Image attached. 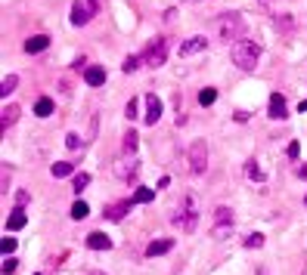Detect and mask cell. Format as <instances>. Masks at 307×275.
<instances>
[{
	"mask_svg": "<svg viewBox=\"0 0 307 275\" xmlns=\"http://www.w3.org/2000/svg\"><path fill=\"white\" fill-rule=\"evenodd\" d=\"M171 223H174L180 232H196V226H199V204H196V195H186L183 204H180V210L171 213Z\"/></svg>",
	"mask_w": 307,
	"mask_h": 275,
	"instance_id": "cell-1",
	"label": "cell"
},
{
	"mask_svg": "<svg viewBox=\"0 0 307 275\" xmlns=\"http://www.w3.org/2000/svg\"><path fill=\"white\" fill-rule=\"evenodd\" d=\"M261 62V44L254 41H236L233 44V65L242 71H254Z\"/></svg>",
	"mask_w": 307,
	"mask_h": 275,
	"instance_id": "cell-2",
	"label": "cell"
},
{
	"mask_svg": "<svg viewBox=\"0 0 307 275\" xmlns=\"http://www.w3.org/2000/svg\"><path fill=\"white\" fill-rule=\"evenodd\" d=\"M242 31H245V25H242L239 13H223L217 19V34L223 41H242Z\"/></svg>",
	"mask_w": 307,
	"mask_h": 275,
	"instance_id": "cell-3",
	"label": "cell"
},
{
	"mask_svg": "<svg viewBox=\"0 0 307 275\" xmlns=\"http://www.w3.org/2000/svg\"><path fill=\"white\" fill-rule=\"evenodd\" d=\"M186 158H189V170H193L196 176H202L205 167H208V145H205V139H196L193 145H189Z\"/></svg>",
	"mask_w": 307,
	"mask_h": 275,
	"instance_id": "cell-4",
	"label": "cell"
},
{
	"mask_svg": "<svg viewBox=\"0 0 307 275\" xmlns=\"http://www.w3.org/2000/svg\"><path fill=\"white\" fill-rule=\"evenodd\" d=\"M96 4H93V0H74V4H71V25L74 28H81V25H87L93 16H96Z\"/></svg>",
	"mask_w": 307,
	"mask_h": 275,
	"instance_id": "cell-5",
	"label": "cell"
},
{
	"mask_svg": "<svg viewBox=\"0 0 307 275\" xmlns=\"http://www.w3.org/2000/svg\"><path fill=\"white\" fill-rule=\"evenodd\" d=\"M165 59H168V41H165V37H159V41H152V44L146 47L143 62H146L149 68H159V65H165Z\"/></svg>",
	"mask_w": 307,
	"mask_h": 275,
	"instance_id": "cell-6",
	"label": "cell"
},
{
	"mask_svg": "<svg viewBox=\"0 0 307 275\" xmlns=\"http://www.w3.org/2000/svg\"><path fill=\"white\" fill-rule=\"evenodd\" d=\"M137 167H140V161L134 158V155H124V158L115 161V173H118L124 182H134L137 179Z\"/></svg>",
	"mask_w": 307,
	"mask_h": 275,
	"instance_id": "cell-7",
	"label": "cell"
},
{
	"mask_svg": "<svg viewBox=\"0 0 307 275\" xmlns=\"http://www.w3.org/2000/svg\"><path fill=\"white\" fill-rule=\"evenodd\" d=\"M205 47H208L205 34H196V37H189V41L180 44V56H183V59H186V56H196V53H202Z\"/></svg>",
	"mask_w": 307,
	"mask_h": 275,
	"instance_id": "cell-8",
	"label": "cell"
},
{
	"mask_svg": "<svg viewBox=\"0 0 307 275\" xmlns=\"http://www.w3.org/2000/svg\"><path fill=\"white\" fill-rule=\"evenodd\" d=\"M131 207H134V201H115L112 207H106L103 217H106L109 223H118V220H124V217L131 213Z\"/></svg>",
	"mask_w": 307,
	"mask_h": 275,
	"instance_id": "cell-9",
	"label": "cell"
},
{
	"mask_svg": "<svg viewBox=\"0 0 307 275\" xmlns=\"http://www.w3.org/2000/svg\"><path fill=\"white\" fill-rule=\"evenodd\" d=\"M267 111H270V117H273V121H286V117H289L286 96H283V93H273V96H270V108H267Z\"/></svg>",
	"mask_w": 307,
	"mask_h": 275,
	"instance_id": "cell-10",
	"label": "cell"
},
{
	"mask_svg": "<svg viewBox=\"0 0 307 275\" xmlns=\"http://www.w3.org/2000/svg\"><path fill=\"white\" fill-rule=\"evenodd\" d=\"M159 117H162V99H159L156 93H149V96H146V124L152 127Z\"/></svg>",
	"mask_w": 307,
	"mask_h": 275,
	"instance_id": "cell-11",
	"label": "cell"
},
{
	"mask_svg": "<svg viewBox=\"0 0 307 275\" xmlns=\"http://www.w3.org/2000/svg\"><path fill=\"white\" fill-rule=\"evenodd\" d=\"M84 84L103 87V84H106V68H103V65H87V68H84Z\"/></svg>",
	"mask_w": 307,
	"mask_h": 275,
	"instance_id": "cell-12",
	"label": "cell"
},
{
	"mask_svg": "<svg viewBox=\"0 0 307 275\" xmlns=\"http://www.w3.org/2000/svg\"><path fill=\"white\" fill-rule=\"evenodd\" d=\"M87 248L90 251H109L112 248V238H109L106 232H90L87 235Z\"/></svg>",
	"mask_w": 307,
	"mask_h": 275,
	"instance_id": "cell-13",
	"label": "cell"
},
{
	"mask_svg": "<svg viewBox=\"0 0 307 275\" xmlns=\"http://www.w3.org/2000/svg\"><path fill=\"white\" fill-rule=\"evenodd\" d=\"M168 251H174V241H171V238H159V241H152V245L146 248V257L156 260V257H162V254H168Z\"/></svg>",
	"mask_w": 307,
	"mask_h": 275,
	"instance_id": "cell-14",
	"label": "cell"
},
{
	"mask_svg": "<svg viewBox=\"0 0 307 275\" xmlns=\"http://www.w3.org/2000/svg\"><path fill=\"white\" fill-rule=\"evenodd\" d=\"M47 47H50V37L47 34H34V37L25 41V53H44Z\"/></svg>",
	"mask_w": 307,
	"mask_h": 275,
	"instance_id": "cell-15",
	"label": "cell"
},
{
	"mask_svg": "<svg viewBox=\"0 0 307 275\" xmlns=\"http://www.w3.org/2000/svg\"><path fill=\"white\" fill-rule=\"evenodd\" d=\"M16 121H19V105H7V108H4V114H0V130L7 133Z\"/></svg>",
	"mask_w": 307,
	"mask_h": 275,
	"instance_id": "cell-16",
	"label": "cell"
},
{
	"mask_svg": "<svg viewBox=\"0 0 307 275\" xmlns=\"http://www.w3.org/2000/svg\"><path fill=\"white\" fill-rule=\"evenodd\" d=\"M28 223V217H25V207H16L13 210V217L7 220V232H16V229H22Z\"/></svg>",
	"mask_w": 307,
	"mask_h": 275,
	"instance_id": "cell-17",
	"label": "cell"
},
{
	"mask_svg": "<svg viewBox=\"0 0 307 275\" xmlns=\"http://www.w3.org/2000/svg\"><path fill=\"white\" fill-rule=\"evenodd\" d=\"M53 108H56V105H53V99H50V96H41V99L34 102V114H37V117H47V114H53Z\"/></svg>",
	"mask_w": 307,
	"mask_h": 275,
	"instance_id": "cell-18",
	"label": "cell"
},
{
	"mask_svg": "<svg viewBox=\"0 0 307 275\" xmlns=\"http://www.w3.org/2000/svg\"><path fill=\"white\" fill-rule=\"evenodd\" d=\"M245 179L248 182H264V170L258 167V161L251 158V161H245Z\"/></svg>",
	"mask_w": 307,
	"mask_h": 275,
	"instance_id": "cell-19",
	"label": "cell"
},
{
	"mask_svg": "<svg viewBox=\"0 0 307 275\" xmlns=\"http://www.w3.org/2000/svg\"><path fill=\"white\" fill-rule=\"evenodd\" d=\"M16 87H19V77H16V74H7L4 81H0V96L7 99V96H10V93L16 90Z\"/></svg>",
	"mask_w": 307,
	"mask_h": 275,
	"instance_id": "cell-20",
	"label": "cell"
},
{
	"mask_svg": "<svg viewBox=\"0 0 307 275\" xmlns=\"http://www.w3.org/2000/svg\"><path fill=\"white\" fill-rule=\"evenodd\" d=\"M152 198H156V192H152V189H146V186H140L137 192H134V204H146V201H152Z\"/></svg>",
	"mask_w": 307,
	"mask_h": 275,
	"instance_id": "cell-21",
	"label": "cell"
},
{
	"mask_svg": "<svg viewBox=\"0 0 307 275\" xmlns=\"http://www.w3.org/2000/svg\"><path fill=\"white\" fill-rule=\"evenodd\" d=\"M71 170H74V167H71V161H56V164L50 167V173H53V176H59V179H62V176H71Z\"/></svg>",
	"mask_w": 307,
	"mask_h": 275,
	"instance_id": "cell-22",
	"label": "cell"
},
{
	"mask_svg": "<svg viewBox=\"0 0 307 275\" xmlns=\"http://www.w3.org/2000/svg\"><path fill=\"white\" fill-rule=\"evenodd\" d=\"M214 223H233V210H229L226 204H217L214 207Z\"/></svg>",
	"mask_w": 307,
	"mask_h": 275,
	"instance_id": "cell-23",
	"label": "cell"
},
{
	"mask_svg": "<svg viewBox=\"0 0 307 275\" xmlns=\"http://www.w3.org/2000/svg\"><path fill=\"white\" fill-rule=\"evenodd\" d=\"M233 232V223H214V229H211V238H226V235Z\"/></svg>",
	"mask_w": 307,
	"mask_h": 275,
	"instance_id": "cell-24",
	"label": "cell"
},
{
	"mask_svg": "<svg viewBox=\"0 0 307 275\" xmlns=\"http://www.w3.org/2000/svg\"><path fill=\"white\" fill-rule=\"evenodd\" d=\"M87 213H90V207H87L84 201H74V204H71V220H84Z\"/></svg>",
	"mask_w": 307,
	"mask_h": 275,
	"instance_id": "cell-25",
	"label": "cell"
},
{
	"mask_svg": "<svg viewBox=\"0 0 307 275\" xmlns=\"http://www.w3.org/2000/svg\"><path fill=\"white\" fill-rule=\"evenodd\" d=\"M137 142H140V139H137V133H134V130H127V133H124V155H134V151H137Z\"/></svg>",
	"mask_w": 307,
	"mask_h": 275,
	"instance_id": "cell-26",
	"label": "cell"
},
{
	"mask_svg": "<svg viewBox=\"0 0 307 275\" xmlns=\"http://www.w3.org/2000/svg\"><path fill=\"white\" fill-rule=\"evenodd\" d=\"M217 99V90H211V87H205V90H199V105H211Z\"/></svg>",
	"mask_w": 307,
	"mask_h": 275,
	"instance_id": "cell-27",
	"label": "cell"
},
{
	"mask_svg": "<svg viewBox=\"0 0 307 275\" xmlns=\"http://www.w3.org/2000/svg\"><path fill=\"white\" fill-rule=\"evenodd\" d=\"M87 182H90V176H87V173H78V176H74V179H71V189H74V192H78V195H81V192L87 189Z\"/></svg>",
	"mask_w": 307,
	"mask_h": 275,
	"instance_id": "cell-28",
	"label": "cell"
},
{
	"mask_svg": "<svg viewBox=\"0 0 307 275\" xmlns=\"http://www.w3.org/2000/svg\"><path fill=\"white\" fill-rule=\"evenodd\" d=\"M140 65H143V56H127V59H124V65H121V68H124V71H127V74H131V71H137V68H140Z\"/></svg>",
	"mask_w": 307,
	"mask_h": 275,
	"instance_id": "cell-29",
	"label": "cell"
},
{
	"mask_svg": "<svg viewBox=\"0 0 307 275\" xmlns=\"http://www.w3.org/2000/svg\"><path fill=\"white\" fill-rule=\"evenodd\" d=\"M261 245H264V235H261V232H254V235H248V238H245V248H248V251H254V248H261Z\"/></svg>",
	"mask_w": 307,
	"mask_h": 275,
	"instance_id": "cell-30",
	"label": "cell"
},
{
	"mask_svg": "<svg viewBox=\"0 0 307 275\" xmlns=\"http://www.w3.org/2000/svg\"><path fill=\"white\" fill-rule=\"evenodd\" d=\"M0 251H4V257H7V254H13V251H16V238H10V235H7L4 245H0Z\"/></svg>",
	"mask_w": 307,
	"mask_h": 275,
	"instance_id": "cell-31",
	"label": "cell"
},
{
	"mask_svg": "<svg viewBox=\"0 0 307 275\" xmlns=\"http://www.w3.org/2000/svg\"><path fill=\"white\" fill-rule=\"evenodd\" d=\"M276 25H279L283 31H292V25H295V22H292V16H276Z\"/></svg>",
	"mask_w": 307,
	"mask_h": 275,
	"instance_id": "cell-32",
	"label": "cell"
},
{
	"mask_svg": "<svg viewBox=\"0 0 307 275\" xmlns=\"http://www.w3.org/2000/svg\"><path fill=\"white\" fill-rule=\"evenodd\" d=\"M65 145H68V148H78V145H81V136H78V133H68V136H65Z\"/></svg>",
	"mask_w": 307,
	"mask_h": 275,
	"instance_id": "cell-33",
	"label": "cell"
},
{
	"mask_svg": "<svg viewBox=\"0 0 307 275\" xmlns=\"http://www.w3.org/2000/svg\"><path fill=\"white\" fill-rule=\"evenodd\" d=\"M124 114H127V121H134V117H137V99H131V102H127Z\"/></svg>",
	"mask_w": 307,
	"mask_h": 275,
	"instance_id": "cell-34",
	"label": "cell"
},
{
	"mask_svg": "<svg viewBox=\"0 0 307 275\" xmlns=\"http://www.w3.org/2000/svg\"><path fill=\"white\" fill-rule=\"evenodd\" d=\"M298 155H301V145L298 142H289V158H298Z\"/></svg>",
	"mask_w": 307,
	"mask_h": 275,
	"instance_id": "cell-35",
	"label": "cell"
},
{
	"mask_svg": "<svg viewBox=\"0 0 307 275\" xmlns=\"http://www.w3.org/2000/svg\"><path fill=\"white\" fill-rule=\"evenodd\" d=\"M16 204H19V207L28 204V192H19V195H16Z\"/></svg>",
	"mask_w": 307,
	"mask_h": 275,
	"instance_id": "cell-36",
	"label": "cell"
},
{
	"mask_svg": "<svg viewBox=\"0 0 307 275\" xmlns=\"http://www.w3.org/2000/svg\"><path fill=\"white\" fill-rule=\"evenodd\" d=\"M10 272H16V260H7L4 263V275H10Z\"/></svg>",
	"mask_w": 307,
	"mask_h": 275,
	"instance_id": "cell-37",
	"label": "cell"
},
{
	"mask_svg": "<svg viewBox=\"0 0 307 275\" xmlns=\"http://www.w3.org/2000/svg\"><path fill=\"white\" fill-rule=\"evenodd\" d=\"M298 176H301V179H307V164H304V167H298Z\"/></svg>",
	"mask_w": 307,
	"mask_h": 275,
	"instance_id": "cell-38",
	"label": "cell"
},
{
	"mask_svg": "<svg viewBox=\"0 0 307 275\" xmlns=\"http://www.w3.org/2000/svg\"><path fill=\"white\" fill-rule=\"evenodd\" d=\"M270 4H273V0H261V7H264V10H270Z\"/></svg>",
	"mask_w": 307,
	"mask_h": 275,
	"instance_id": "cell-39",
	"label": "cell"
},
{
	"mask_svg": "<svg viewBox=\"0 0 307 275\" xmlns=\"http://www.w3.org/2000/svg\"><path fill=\"white\" fill-rule=\"evenodd\" d=\"M298 108H301V111H307V99H304V102H301V105H298Z\"/></svg>",
	"mask_w": 307,
	"mask_h": 275,
	"instance_id": "cell-40",
	"label": "cell"
},
{
	"mask_svg": "<svg viewBox=\"0 0 307 275\" xmlns=\"http://www.w3.org/2000/svg\"><path fill=\"white\" fill-rule=\"evenodd\" d=\"M90 275H106V272H90Z\"/></svg>",
	"mask_w": 307,
	"mask_h": 275,
	"instance_id": "cell-41",
	"label": "cell"
},
{
	"mask_svg": "<svg viewBox=\"0 0 307 275\" xmlns=\"http://www.w3.org/2000/svg\"><path fill=\"white\" fill-rule=\"evenodd\" d=\"M93 4H96V7H99V4H103V0H93Z\"/></svg>",
	"mask_w": 307,
	"mask_h": 275,
	"instance_id": "cell-42",
	"label": "cell"
},
{
	"mask_svg": "<svg viewBox=\"0 0 307 275\" xmlns=\"http://www.w3.org/2000/svg\"><path fill=\"white\" fill-rule=\"evenodd\" d=\"M304 204H307V195H304Z\"/></svg>",
	"mask_w": 307,
	"mask_h": 275,
	"instance_id": "cell-43",
	"label": "cell"
}]
</instances>
